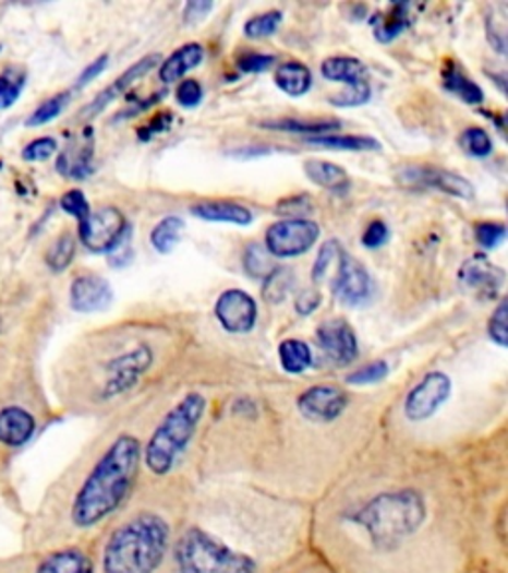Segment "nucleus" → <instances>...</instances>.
Listing matches in <instances>:
<instances>
[{"label":"nucleus","mask_w":508,"mask_h":573,"mask_svg":"<svg viewBox=\"0 0 508 573\" xmlns=\"http://www.w3.org/2000/svg\"><path fill=\"white\" fill-rule=\"evenodd\" d=\"M140 464V440L132 434H122L111 442L74 498L72 522L77 528H94L122 506L132 494Z\"/></svg>","instance_id":"f257e3e1"},{"label":"nucleus","mask_w":508,"mask_h":573,"mask_svg":"<svg viewBox=\"0 0 508 573\" xmlns=\"http://www.w3.org/2000/svg\"><path fill=\"white\" fill-rule=\"evenodd\" d=\"M171 529L164 517L144 512L110 536L104 550V573H155L166 558Z\"/></svg>","instance_id":"f03ea898"},{"label":"nucleus","mask_w":508,"mask_h":573,"mask_svg":"<svg viewBox=\"0 0 508 573\" xmlns=\"http://www.w3.org/2000/svg\"><path fill=\"white\" fill-rule=\"evenodd\" d=\"M379 550H396L427 520L425 498L415 490L384 492L372 498L352 516Z\"/></svg>","instance_id":"7ed1b4c3"},{"label":"nucleus","mask_w":508,"mask_h":573,"mask_svg":"<svg viewBox=\"0 0 508 573\" xmlns=\"http://www.w3.org/2000/svg\"><path fill=\"white\" fill-rule=\"evenodd\" d=\"M207 398L199 393H189L173 406L155 428L144 450L145 466L155 476H166L176 468L181 454L195 437L201 418L205 415Z\"/></svg>","instance_id":"20e7f679"},{"label":"nucleus","mask_w":508,"mask_h":573,"mask_svg":"<svg viewBox=\"0 0 508 573\" xmlns=\"http://www.w3.org/2000/svg\"><path fill=\"white\" fill-rule=\"evenodd\" d=\"M179 573H256V563L201 528H189L176 546Z\"/></svg>","instance_id":"39448f33"},{"label":"nucleus","mask_w":508,"mask_h":573,"mask_svg":"<svg viewBox=\"0 0 508 573\" xmlns=\"http://www.w3.org/2000/svg\"><path fill=\"white\" fill-rule=\"evenodd\" d=\"M128 234H130L128 219L113 205H106L92 212L86 222L77 224L80 241L92 253H110Z\"/></svg>","instance_id":"423d86ee"},{"label":"nucleus","mask_w":508,"mask_h":573,"mask_svg":"<svg viewBox=\"0 0 508 573\" xmlns=\"http://www.w3.org/2000/svg\"><path fill=\"white\" fill-rule=\"evenodd\" d=\"M320 237V227L310 219H280L266 229V251L278 259L309 253Z\"/></svg>","instance_id":"0eeeda50"},{"label":"nucleus","mask_w":508,"mask_h":573,"mask_svg":"<svg viewBox=\"0 0 508 573\" xmlns=\"http://www.w3.org/2000/svg\"><path fill=\"white\" fill-rule=\"evenodd\" d=\"M396 180L408 190H437L459 200H473L475 186L463 176L435 166H406L396 171Z\"/></svg>","instance_id":"6e6552de"},{"label":"nucleus","mask_w":508,"mask_h":573,"mask_svg":"<svg viewBox=\"0 0 508 573\" xmlns=\"http://www.w3.org/2000/svg\"><path fill=\"white\" fill-rule=\"evenodd\" d=\"M451 379L442 371L427 372L411 391H409L403 413L411 422H423L432 418L451 396Z\"/></svg>","instance_id":"1a4fd4ad"},{"label":"nucleus","mask_w":508,"mask_h":573,"mask_svg":"<svg viewBox=\"0 0 508 573\" xmlns=\"http://www.w3.org/2000/svg\"><path fill=\"white\" fill-rule=\"evenodd\" d=\"M152 365H154V350L147 345L135 347L130 353L111 360L108 365V381L104 384L101 396L113 398L118 394L130 391L140 382L145 372L152 369Z\"/></svg>","instance_id":"9d476101"},{"label":"nucleus","mask_w":508,"mask_h":573,"mask_svg":"<svg viewBox=\"0 0 508 573\" xmlns=\"http://www.w3.org/2000/svg\"><path fill=\"white\" fill-rule=\"evenodd\" d=\"M215 315L222 329L231 335H246L253 331L258 317L256 301L246 291L229 289L215 303Z\"/></svg>","instance_id":"9b49d317"},{"label":"nucleus","mask_w":508,"mask_h":573,"mask_svg":"<svg viewBox=\"0 0 508 573\" xmlns=\"http://www.w3.org/2000/svg\"><path fill=\"white\" fill-rule=\"evenodd\" d=\"M348 394L340 386L334 384H318L310 386L309 391L300 394L297 406L300 415L310 422H334L348 408Z\"/></svg>","instance_id":"f8f14e48"},{"label":"nucleus","mask_w":508,"mask_h":573,"mask_svg":"<svg viewBox=\"0 0 508 573\" xmlns=\"http://www.w3.org/2000/svg\"><path fill=\"white\" fill-rule=\"evenodd\" d=\"M507 282V273L503 267L495 265L491 259L476 253L467 259L459 270V283L467 291L473 293L479 299H495L503 291Z\"/></svg>","instance_id":"ddd939ff"},{"label":"nucleus","mask_w":508,"mask_h":573,"mask_svg":"<svg viewBox=\"0 0 508 573\" xmlns=\"http://www.w3.org/2000/svg\"><path fill=\"white\" fill-rule=\"evenodd\" d=\"M316 343L322 353L336 365L348 367L358 359V337L354 326L343 319H330L324 321L316 331Z\"/></svg>","instance_id":"4468645a"},{"label":"nucleus","mask_w":508,"mask_h":573,"mask_svg":"<svg viewBox=\"0 0 508 573\" xmlns=\"http://www.w3.org/2000/svg\"><path fill=\"white\" fill-rule=\"evenodd\" d=\"M374 283L370 273L358 259L348 255V253H340L338 258V273L336 279L331 285L334 295L346 305L365 303L372 295Z\"/></svg>","instance_id":"2eb2a0df"},{"label":"nucleus","mask_w":508,"mask_h":573,"mask_svg":"<svg viewBox=\"0 0 508 573\" xmlns=\"http://www.w3.org/2000/svg\"><path fill=\"white\" fill-rule=\"evenodd\" d=\"M159 64H161V57H159V55H149V57L137 60L133 67L128 68V70L123 72L120 79L113 80L108 88H104L94 100L89 102L88 106L82 110L80 116H82L84 120L96 118L98 114L104 112V110L110 106L111 102L120 98L122 94H125V92L132 88L135 82L145 79V76H147L154 68L159 67Z\"/></svg>","instance_id":"dca6fc26"},{"label":"nucleus","mask_w":508,"mask_h":573,"mask_svg":"<svg viewBox=\"0 0 508 573\" xmlns=\"http://www.w3.org/2000/svg\"><path fill=\"white\" fill-rule=\"evenodd\" d=\"M110 283L100 275H80L70 287V305L77 313H100L111 305Z\"/></svg>","instance_id":"f3484780"},{"label":"nucleus","mask_w":508,"mask_h":573,"mask_svg":"<svg viewBox=\"0 0 508 573\" xmlns=\"http://www.w3.org/2000/svg\"><path fill=\"white\" fill-rule=\"evenodd\" d=\"M56 169L70 180H86L94 171V132L89 128L68 144L56 162Z\"/></svg>","instance_id":"a211bd4d"},{"label":"nucleus","mask_w":508,"mask_h":573,"mask_svg":"<svg viewBox=\"0 0 508 573\" xmlns=\"http://www.w3.org/2000/svg\"><path fill=\"white\" fill-rule=\"evenodd\" d=\"M36 430L34 416L21 406H9L0 410V444L19 449L33 439Z\"/></svg>","instance_id":"6ab92c4d"},{"label":"nucleus","mask_w":508,"mask_h":573,"mask_svg":"<svg viewBox=\"0 0 508 573\" xmlns=\"http://www.w3.org/2000/svg\"><path fill=\"white\" fill-rule=\"evenodd\" d=\"M205 58V48L197 43H189L176 50L171 57L166 58L159 67V80L164 84H173L183 79L193 68L199 67Z\"/></svg>","instance_id":"aec40b11"},{"label":"nucleus","mask_w":508,"mask_h":573,"mask_svg":"<svg viewBox=\"0 0 508 573\" xmlns=\"http://www.w3.org/2000/svg\"><path fill=\"white\" fill-rule=\"evenodd\" d=\"M322 76L330 82H340L348 88L364 86L367 82V68L362 60L352 57L326 58L320 67Z\"/></svg>","instance_id":"412c9836"},{"label":"nucleus","mask_w":508,"mask_h":573,"mask_svg":"<svg viewBox=\"0 0 508 573\" xmlns=\"http://www.w3.org/2000/svg\"><path fill=\"white\" fill-rule=\"evenodd\" d=\"M191 214L203 222H217V224L251 225L253 212L241 203L232 202H203L191 207Z\"/></svg>","instance_id":"4be33fe9"},{"label":"nucleus","mask_w":508,"mask_h":573,"mask_svg":"<svg viewBox=\"0 0 508 573\" xmlns=\"http://www.w3.org/2000/svg\"><path fill=\"white\" fill-rule=\"evenodd\" d=\"M304 174L309 176L312 183L318 188L331 191V193H346L350 191V176L348 171L330 162H320V159H309L304 164Z\"/></svg>","instance_id":"5701e85b"},{"label":"nucleus","mask_w":508,"mask_h":573,"mask_svg":"<svg viewBox=\"0 0 508 573\" xmlns=\"http://www.w3.org/2000/svg\"><path fill=\"white\" fill-rule=\"evenodd\" d=\"M275 82L278 88L288 96L300 98L312 88V72L306 64L290 60V62L278 64L275 70Z\"/></svg>","instance_id":"b1692460"},{"label":"nucleus","mask_w":508,"mask_h":573,"mask_svg":"<svg viewBox=\"0 0 508 573\" xmlns=\"http://www.w3.org/2000/svg\"><path fill=\"white\" fill-rule=\"evenodd\" d=\"M409 4H391L386 12H379L374 19V36L377 43H391L409 26Z\"/></svg>","instance_id":"393cba45"},{"label":"nucleus","mask_w":508,"mask_h":573,"mask_svg":"<svg viewBox=\"0 0 508 573\" xmlns=\"http://www.w3.org/2000/svg\"><path fill=\"white\" fill-rule=\"evenodd\" d=\"M36 573H94V565L84 551L72 548L46 556Z\"/></svg>","instance_id":"a878e982"},{"label":"nucleus","mask_w":508,"mask_h":573,"mask_svg":"<svg viewBox=\"0 0 508 573\" xmlns=\"http://www.w3.org/2000/svg\"><path fill=\"white\" fill-rule=\"evenodd\" d=\"M265 130L273 132H288V134L326 135L331 130L340 128V120L334 118H322V120H297V118H278V120H266L263 122Z\"/></svg>","instance_id":"bb28decb"},{"label":"nucleus","mask_w":508,"mask_h":573,"mask_svg":"<svg viewBox=\"0 0 508 573\" xmlns=\"http://www.w3.org/2000/svg\"><path fill=\"white\" fill-rule=\"evenodd\" d=\"M309 146L324 150H340V152H377L382 144L370 135H314L306 138Z\"/></svg>","instance_id":"cd10ccee"},{"label":"nucleus","mask_w":508,"mask_h":573,"mask_svg":"<svg viewBox=\"0 0 508 573\" xmlns=\"http://www.w3.org/2000/svg\"><path fill=\"white\" fill-rule=\"evenodd\" d=\"M443 86H445V91L451 92L457 98H461V100L467 102V104L476 106V104L485 100V92H483V88H481L476 82L469 79L463 70H459V68L453 67V64H449L447 70L443 72Z\"/></svg>","instance_id":"c85d7f7f"},{"label":"nucleus","mask_w":508,"mask_h":573,"mask_svg":"<svg viewBox=\"0 0 508 573\" xmlns=\"http://www.w3.org/2000/svg\"><path fill=\"white\" fill-rule=\"evenodd\" d=\"M278 359L280 367L290 374H302L312 367V350L304 341L299 338H287L278 347Z\"/></svg>","instance_id":"c756f323"},{"label":"nucleus","mask_w":508,"mask_h":573,"mask_svg":"<svg viewBox=\"0 0 508 573\" xmlns=\"http://www.w3.org/2000/svg\"><path fill=\"white\" fill-rule=\"evenodd\" d=\"M185 229V222L176 215L164 217L159 224L155 225L152 231V246L157 253H171L181 239V234Z\"/></svg>","instance_id":"7c9ffc66"},{"label":"nucleus","mask_w":508,"mask_h":573,"mask_svg":"<svg viewBox=\"0 0 508 573\" xmlns=\"http://www.w3.org/2000/svg\"><path fill=\"white\" fill-rule=\"evenodd\" d=\"M74 253H76V239L66 231V234L58 237L50 249L46 251V265L55 273H60L74 261Z\"/></svg>","instance_id":"2f4dec72"},{"label":"nucleus","mask_w":508,"mask_h":573,"mask_svg":"<svg viewBox=\"0 0 508 573\" xmlns=\"http://www.w3.org/2000/svg\"><path fill=\"white\" fill-rule=\"evenodd\" d=\"M459 144L471 158L485 159L493 154L491 135H488L486 130L476 128V126H471V128L464 130L461 138H459Z\"/></svg>","instance_id":"473e14b6"},{"label":"nucleus","mask_w":508,"mask_h":573,"mask_svg":"<svg viewBox=\"0 0 508 573\" xmlns=\"http://www.w3.org/2000/svg\"><path fill=\"white\" fill-rule=\"evenodd\" d=\"M294 287V275L290 270H275L266 277L263 287V297L268 303H282L288 297L290 289Z\"/></svg>","instance_id":"72a5a7b5"},{"label":"nucleus","mask_w":508,"mask_h":573,"mask_svg":"<svg viewBox=\"0 0 508 573\" xmlns=\"http://www.w3.org/2000/svg\"><path fill=\"white\" fill-rule=\"evenodd\" d=\"M280 24H282V12H263V14H256V16L249 19V21L244 23V36H246V38H253V40L268 38V36L277 33Z\"/></svg>","instance_id":"f704fd0d"},{"label":"nucleus","mask_w":508,"mask_h":573,"mask_svg":"<svg viewBox=\"0 0 508 573\" xmlns=\"http://www.w3.org/2000/svg\"><path fill=\"white\" fill-rule=\"evenodd\" d=\"M68 102H70V94H68V92H62V94H56L52 98H48L45 104H40V106L34 110L33 116L26 120V126L36 128V126L52 122L60 114L64 112Z\"/></svg>","instance_id":"c9c22d12"},{"label":"nucleus","mask_w":508,"mask_h":573,"mask_svg":"<svg viewBox=\"0 0 508 573\" xmlns=\"http://www.w3.org/2000/svg\"><path fill=\"white\" fill-rule=\"evenodd\" d=\"M340 253H342V246H340L336 239H330V241L322 243L320 251H318V258H316V261H314V267H312V282H324V277H326V273L330 270L331 263L340 258Z\"/></svg>","instance_id":"e433bc0d"},{"label":"nucleus","mask_w":508,"mask_h":573,"mask_svg":"<svg viewBox=\"0 0 508 573\" xmlns=\"http://www.w3.org/2000/svg\"><path fill=\"white\" fill-rule=\"evenodd\" d=\"M387 374H389V367H387L386 360H374L362 369L350 372L346 381L348 384H354V386H364V384H376V382L384 381Z\"/></svg>","instance_id":"4c0bfd02"},{"label":"nucleus","mask_w":508,"mask_h":573,"mask_svg":"<svg viewBox=\"0 0 508 573\" xmlns=\"http://www.w3.org/2000/svg\"><path fill=\"white\" fill-rule=\"evenodd\" d=\"M244 270L249 271L251 277H268L270 271V255L261 246H249L244 251Z\"/></svg>","instance_id":"58836bf2"},{"label":"nucleus","mask_w":508,"mask_h":573,"mask_svg":"<svg viewBox=\"0 0 508 573\" xmlns=\"http://www.w3.org/2000/svg\"><path fill=\"white\" fill-rule=\"evenodd\" d=\"M475 237L481 248L497 249L507 237V225L500 222H481L475 225Z\"/></svg>","instance_id":"ea45409f"},{"label":"nucleus","mask_w":508,"mask_h":573,"mask_svg":"<svg viewBox=\"0 0 508 573\" xmlns=\"http://www.w3.org/2000/svg\"><path fill=\"white\" fill-rule=\"evenodd\" d=\"M60 207H62L66 214L76 217L77 224L86 222L88 215L92 214L88 200H86V195L80 190L66 191V193L62 195V200H60Z\"/></svg>","instance_id":"a19ab883"},{"label":"nucleus","mask_w":508,"mask_h":573,"mask_svg":"<svg viewBox=\"0 0 508 573\" xmlns=\"http://www.w3.org/2000/svg\"><path fill=\"white\" fill-rule=\"evenodd\" d=\"M488 337L498 345L500 349H505L508 343L507 335V303L500 301L495 313L488 319Z\"/></svg>","instance_id":"79ce46f5"},{"label":"nucleus","mask_w":508,"mask_h":573,"mask_svg":"<svg viewBox=\"0 0 508 573\" xmlns=\"http://www.w3.org/2000/svg\"><path fill=\"white\" fill-rule=\"evenodd\" d=\"M312 200L309 195H294L277 205V214L287 215V219H306L312 214Z\"/></svg>","instance_id":"37998d69"},{"label":"nucleus","mask_w":508,"mask_h":573,"mask_svg":"<svg viewBox=\"0 0 508 573\" xmlns=\"http://www.w3.org/2000/svg\"><path fill=\"white\" fill-rule=\"evenodd\" d=\"M277 58L270 55H261V52H244L237 58V68L243 70L246 74H258V72H266L275 67Z\"/></svg>","instance_id":"c03bdc74"},{"label":"nucleus","mask_w":508,"mask_h":573,"mask_svg":"<svg viewBox=\"0 0 508 573\" xmlns=\"http://www.w3.org/2000/svg\"><path fill=\"white\" fill-rule=\"evenodd\" d=\"M372 96V88L370 84L364 86H355V88H346V91L336 94L330 98V104L340 106V108H354V106H364L365 102H370Z\"/></svg>","instance_id":"a18cd8bd"},{"label":"nucleus","mask_w":508,"mask_h":573,"mask_svg":"<svg viewBox=\"0 0 508 573\" xmlns=\"http://www.w3.org/2000/svg\"><path fill=\"white\" fill-rule=\"evenodd\" d=\"M56 150H58V142L55 138H38L24 147L23 158L26 162H45L55 156Z\"/></svg>","instance_id":"49530a36"},{"label":"nucleus","mask_w":508,"mask_h":573,"mask_svg":"<svg viewBox=\"0 0 508 573\" xmlns=\"http://www.w3.org/2000/svg\"><path fill=\"white\" fill-rule=\"evenodd\" d=\"M176 98H178L179 106H183V108H195V106H199L201 100H203V86H201L197 80H181L178 91H176Z\"/></svg>","instance_id":"de8ad7c7"},{"label":"nucleus","mask_w":508,"mask_h":573,"mask_svg":"<svg viewBox=\"0 0 508 573\" xmlns=\"http://www.w3.org/2000/svg\"><path fill=\"white\" fill-rule=\"evenodd\" d=\"M24 76L21 79H12L11 74L0 76V110L11 108L14 102L19 100L21 92L24 88Z\"/></svg>","instance_id":"09e8293b"},{"label":"nucleus","mask_w":508,"mask_h":573,"mask_svg":"<svg viewBox=\"0 0 508 573\" xmlns=\"http://www.w3.org/2000/svg\"><path fill=\"white\" fill-rule=\"evenodd\" d=\"M387 239H389V229H387L386 222L376 219L365 227L362 246L367 249H379L386 246Z\"/></svg>","instance_id":"8fccbe9b"},{"label":"nucleus","mask_w":508,"mask_h":573,"mask_svg":"<svg viewBox=\"0 0 508 573\" xmlns=\"http://www.w3.org/2000/svg\"><path fill=\"white\" fill-rule=\"evenodd\" d=\"M322 295L318 289H306V291L300 293L297 297V303H294V309L297 313L302 317H309L320 307Z\"/></svg>","instance_id":"3c124183"},{"label":"nucleus","mask_w":508,"mask_h":573,"mask_svg":"<svg viewBox=\"0 0 508 573\" xmlns=\"http://www.w3.org/2000/svg\"><path fill=\"white\" fill-rule=\"evenodd\" d=\"M108 62H110V57H108V55H101L100 58H96V60H94L92 64H88V68L80 74V79H77L76 82V88H84V86H88L92 80L98 79L101 72L108 68Z\"/></svg>","instance_id":"603ef678"},{"label":"nucleus","mask_w":508,"mask_h":573,"mask_svg":"<svg viewBox=\"0 0 508 573\" xmlns=\"http://www.w3.org/2000/svg\"><path fill=\"white\" fill-rule=\"evenodd\" d=\"M128 239H130V234L123 237L122 241H120L116 248L111 249L110 265H113V267H125V265L132 263L133 249Z\"/></svg>","instance_id":"864d4df0"},{"label":"nucleus","mask_w":508,"mask_h":573,"mask_svg":"<svg viewBox=\"0 0 508 573\" xmlns=\"http://www.w3.org/2000/svg\"><path fill=\"white\" fill-rule=\"evenodd\" d=\"M171 122H173V116H171V114H157L154 120L145 126L144 130L140 132V138H142V140H149V138L157 134V132H164V130H167V128L171 126Z\"/></svg>","instance_id":"5fc2aeb1"},{"label":"nucleus","mask_w":508,"mask_h":573,"mask_svg":"<svg viewBox=\"0 0 508 573\" xmlns=\"http://www.w3.org/2000/svg\"><path fill=\"white\" fill-rule=\"evenodd\" d=\"M213 9V2H189L185 7V23L195 24L203 21Z\"/></svg>","instance_id":"6e6d98bb"},{"label":"nucleus","mask_w":508,"mask_h":573,"mask_svg":"<svg viewBox=\"0 0 508 573\" xmlns=\"http://www.w3.org/2000/svg\"><path fill=\"white\" fill-rule=\"evenodd\" d=\"M0 331H2V321H0Z\"/></svg>","instance_id":"4d7b16f0"},{"label":"nucleus","mask_w":508,"mask_h":573,"mask_svg":"<svg viewBox=\"0 0 508 573\" xmlns=\"http://www.w3.org/2000/svg\"><path fill=\"white\" fill-rule=\"evenodd\" d=\"M0 50H2V46H0Z\"/></svg>","instance_id":"13d9d810"}]
</instances>
